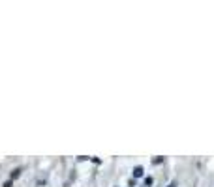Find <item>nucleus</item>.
I'll use <instances>...</instances> for the list:
<instances>
[{
    "instance_id": "1",
    "label": "nucleus",
    "mask_w": 214,
    "mask_h": 187,
    "mask_svg": "<svg viewBox=\"0 0 214 187\" xmlns=\"http://www.w3.org/2000/svg\"><path fill=\"white\" fill-rule=\"evenodd\" d=\"M141 174H143V169H141V167H137V169H135V176H141Z\"/></svg>"
}]
</instances>
